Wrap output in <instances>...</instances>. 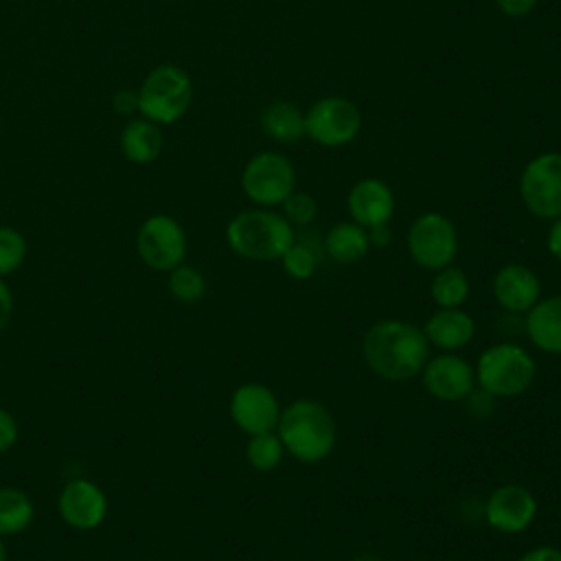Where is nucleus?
Wrapping results in <instances>:
<instances>
[{"label": "nucleus", "instance_id": "f257e3e1", "mask_svg": "<svg viewBox=\"0 0 561 561\" xmlns=\"http://www.w3.org/2000/svg\"><path fill=\"white\" fill-rule=\"evenodd\" d=\"M368 368L386 381H410L430 359V342L421 327L405 320H379L362 340Z\"/></svg>", "mask_w": 561, "mask_h": 561}, {"label": "nucleus", "instance_id": "f03ea898", "mask_svg": "<svg viewBox=\"0 0 561 561\" xmlns=\"http://www.w3.org/2000/svg\"><path fill=\"white\" fill-rule=\"evenodd\" d=\"M276 434L285 451L305 465L324 460L337 438L335 419L313 399H298L280 410Z\"/></svg>", "mask_w": 561, "mask_h": 561}, {"label": "nucleus", "instance_id": "7ed1b4c3", "mask_svg": "<svg viewBox=\"0 0 561 561\" xmlns=\"http://www.w3.org/2000/svg\"><path fill=\"white\" fill-rule=\"evenodd\" d=\"M294 239V226L280 213L265 208L243 210L226 226L230 250L248 261H280Z\"/></svg>", "mask_w": 561, "mask_h": 561}, {"label": "nucleus", "instance_id": "20e7f679", "mask_svg": "<svg viewBox=\"0 0 561 561\" xmlns=\"http://www.w3.org/2000/svg\"><path fill=\"white\" fill-rule=\"evenodd\" d=\"M535 359L513 342H500L484 348L476 364V383L495 399L524 394L535 381Z\"/></svg>", "mask_w": 561, "mask_h": 561}, {"label": "nucleus", "instance_id": "39448f33", "mask_svg": "<svg viewBox=\"0 0 561 561\" xmlns=\"http://www.w3.org/2000/svg\"><path fill=\"white\" fill-rule=\"evenodd\" d=\"M193 101V81L175 64L156 66L138 88V112L156 125L182 118Z\"/></svg>", "mask_w": 561, "mask_h": 561}, {"label": "nucleus", "instance_id": "423d86ee", "mask_svg": "<svg viewBox=\"0 0 561 561\" xmlns=\"http://www.w3.org/2000/svg\"><path fill=\"white\" fill-rule=\"evenodd\" d=\"M296 186L294 164L278 151H261L248 160L241 173L245 197L263 208L283 204Z\"/></svg>", "mask_w": 561, "mask_h": 561}, {"label": "nucleus", "instance_id": "0eeeda50", "mask_svg": "<svg viewBox=\"0 0 561 561\" xmlns=\"http://www.w3.org/2000/svg\"><path fill=\"white\" fill-rule=\"evenodd\" d=\"M186 250V232L171 215H151L136 232V254L153 272H171L184 263Z\"/></svg>", "mask_w": 561, "mask_h": 561}, {"label": "nucleus", "instance_id": "6e6552de", "mask_svg": "<svg viewBox=\"0 0 561 561\" xmlns=\"http://www.w3.org/2000/svg\"><path fill=\"white\" fill-rule=\"evenodd\" d=\"M408 252L419 267L430 272L451 265L458 254L456 226L440 213L419 215L408 230Z\"/></svg>", "mask_w": 561, "mask_h": 561}, {"label": "nucleus", "instance_id": "1a4fd4ad", "mask_svg": "<svg viewBox=\"0 0 561 561\" xmlns=\"http://www.w3.org/2000/svg\"><path fill=\"white\" fill-rule=\"evenodd\" d=\"M524 206L539 219L561 217V153L546 151L533 158L519 178Z\"/></svg>", "mask_w": 561, "mask_h": 561}, {"label": "nucleus", "instance_id": "9d476101", "mask_svg": "<svg viewBox=\"0 0 561 561\" xmlns=\"http://www.w3.org/2000/svg\"><path fill=\"white\" fill-rule=\"evenodd\" d=\"M362 127L357 105L344 96H327L316 101L305 114V134L322 147L348 145Z\"/></svg>", "mask_w": 561, "mask_h": 561}, {"label": "nucleus", "instance_id": "9b49d317", "mask_svg": "<svg viewBox=\"0 0 561 561\" xmlns=\"http://www.w3.org/2000/svg\"><path fill=\"white\" fill-rule=\"evenodd\" d=\"M110 511L105 491L88 478H70L57 495V513L61 522L75 530L99 528Z\"/></svg>", "mask_w": 561, "mask_h": 561}, {"label": "nucleus", "instance_id": "f8f14e48", "mask_svg": "<svg viewBox=\"0 0 561 561\" xmlns=\"http://www.w3.org/2000/svg\"><path fill=\"white\" fill-rule=\"evenodd\" d=\"M232 423L248 436L274 432L280 419V403L272 388L263 383H241L228 403Z\"/></svg>", "mask_w": 561, "mask_h": 561}, {"label": "nucleus", "instance_id": "ddd939ff", "mask_svg": "<svg viewBox=\"0 0 561 561\" xmlns=\"http://www.w3.org/2000/svg\"><path fill=\"white\" fill-rule=\"evenodd\" d=\"M423 388L438 401L456 403L478 386L476 368L456 353H440L430 357L421 370Z\"/></svg>", "mask_w": 561, "mask_h": 561}, {"label": "nucleus", "instance_id": "4468645a", "mask_svg": "<svg viewBox=\"0 0 561 561\" xmlns=\"http://www.w3.org/2000/svg\"><path fill=\"white\" fill-rule=\"evenodd\" d=\"M537 515L535 495L522 484H502L484 502V519L504 535L526 530Z\"/></svg>", "mask_w": 561, "mask_h": 561}, {"label": "nucleus", "instance_id": "2eb2a0df", "mask_svg": "<svg viewBox=\"0 0 561 561\" xmlns=\"http://www.w3.org/2000/svg\"><path fill=\"white\" fill-rule=\"evenodd\" d=\"M493 298L511 313H526L541 298L537 274L522 263L504 265L493 276Z\"/></svg>", "mask_w": 561, "mask_h": 561}, {"label": "nucleus", "instance_id": "dca6fc26", "mask_svg": "<svg viewBox=\"0 0 561 561\" xmlns=\"http://www.w3.org/2000/svg\"><path fill=\"white\" fill-rule=\"evenodd\" d=\"M346 208L351 221L368 230L373 226L390 221L394 213V193L386 182L377 178H364L348 191Z\"/></svg>", "mask_w": 561, "mask_h": 561}, {"label": "nucleus", "instance_id": "f3484780", "mask_svg": "<svg viewBox=\"0 0 561 561\" xmlns=\"http://www.w3.org/2000/svg\"><path fill=\"white\" fill-rule=\"evenodd\" d=\"M423 333H425L430 346H436L443 353H454V351L465 348L473 340L476 322L460 307H447V309L434 311L425 320Z\"/></svg>", "mask_w": 561, "mask_h": 561}, {"label": "nucleus", "instance_id": "a211bd4d", "mask_svg": "<svg viewBox=\"0 0 561 561\" xmlns=\"http://www.w3.org/2000/svg\"><path fill=\"white\" fill-rule=\"evenodd\" d=\"M524 331L539 351L561 355V294L539 298L526 311Z\"/></svg>", "mask_w": 561, "mask_h": 561}, {"label": "nucleus", "instance_id": "6ab92c4d", "mask_svg": "<svg viewBox=\"0 0 561 561\" xmlns=\"http://www.w3.org/2000/svg\"><path fill=\"white\" fill-rule=\"evenodd\" d=\"M121 151L134 164H149L162 151V131L160 127L145 118H131L121 131Z\"/></svg>", "mask_w": 561, "mask_h": 561}, {"label": "nucleus", "instance_id": "aec40b11", "mask_svg": "<svg viewBox=\"0 0 561 561\" xmlns=\"http://www.w3.org/2000/svg\"><path fill=\"white\" fill-rule=\"evenodd\" d=\"M368 248H370L368 230L355 221L335 224L333 228H329V232L322 239V250L327 252V256L342 265L357 263L359 259L366 256Z\"/></svg>", "mask_w": 561, "mask_h": 561}, {"label": "nucleus", "instance_id": "412c9836", "mask_svg": "<svg viewBox=\"0 0 561 561\" xmlns=\"http://www.w3.org/2000/svg\"><path fill=\"white\" fill-rule=\"evenodd\" d=\"M261 129L276 142H298L305 136V114L289 101H274L261 114Z\"/></svg>", "mask_w": 561, "mask_h": 561}, {"label": "nucleus", "instance_id": "4be33fe9", "mask_svg": "<svg viewBox=\"0 0 561 561\" xmlns=\"http://www.w3.org/2000/svg\"><path fill=\"white\" fill-rule=\"evenodd\" d=\"M35 519V504L18 486H0V537L24 533Z\"/></svg>", "mask_w": 561, "mask_h": 561}, {"label": "nucleus", "instance_id": "5701e85b", "mask_svg": "<svg viewBox=\"0 0 561 561\" xmlns=\"http://www.w3.org/2000/svg\"><path fill=\"white\" fill-rule=\"evenodd\" d=\"M430 294L440 309L460 307L469 298V278L460 267L447 265L438 270L436 276L432 278Z\"/></svg>", "mask_w": 561, "mask_h": 561}, {"label": "nucleus", "instance_id": "b1692460", "mask_svg": "<svg viewBox=\"0 0 561 561\" xmlns=\"http://www.w3.org/2000/svg\"><path fill=\"white\" fill-rule=\"evenodd\" d=\"M167 289L173 300L182 305H193L206 296V278L195 265L180 263L178 267L167 272Z\"/></svg>", "mask_w": 561, "mask_h": 561}, {"label": "nucleus", "instance_id": "393cba45", "mask_svg": "<svg viewBox=\"0 0 561 561\" xmlns=\"http://www.w3.org/2000/svg\"><path fill=\"white\" fill-rule=\"evenodd\" d=\"M283 456H285V447H283L278 434L263 432V434H254L248 438L245 458L252 469L272 471L280 465Z\"/></svg>", "mask_w": 561, "mask_h": 561}, {"label": "nucleus", "instance_id": "a878e982", "mask_svg": "<svg viewBox=\"0 0 561 561\" xmlns=\"http://www.w3.org/2000/svg\"><path fill=\"white\" fill-rule=\"evenodd\" d=\"M280 263H283V270L289 278L307 280V278L313 276V272L318 267V252H316L311 241H305V239L296 237L294 243L280 256Z\"/></svg>", "mask_w": 561, "mask_h": 561}, {"label": "nucleus", "instance_id": "bb28decb", "mask_svg": "<svg viewBox=\"0 0 561 561\" xmlns=\"http://www.w3.org/2000/svg\"><path fill=\"white\" fill-rule=\"evenodd\" d=\"M26 259V239L11 226H0V278L18 272Z\"/></svg>", "mask_w": 561, "mask_h": 561}, {"label": "nucleus", "instance_id": "cd10ccee", "mask_svg": "<svg viewBox=\"0 0 561 561\" xmlns=\"http://www.w3.org/2000/svg\"><path fill=\"white\" fill-rule=\"evenodd\" d=\"M280 206H283V217L291 226H309L318 215L316 199L307 193H296L294 191Z\"/></svg>", "mask_w": 561, "mask_h": 561}, {"label": "nucleus", "instance_id": "c85d7f7f", "mask_svg": "<svg viewBox=\"0 0 561 561\" xmlns=\"http://www.w3.org/2000/svg\"><path fill=\"white\" fill-rule=\"evenodd\" d=\"M495 405V397L489 394L486 390H482L480 386L473 388L467 397H465V408L473 419H486L493 412Z\"/></svg>", "mask_w": 561, "mask_h": 561}, {"label": "nucleus", "instance_id": "c756f323", "mask_svg": "<svg viewBox=\"0 0 561 561\" xmlns=\"http://www.w3.org/2000/svg\"><path fill=\"white\" fill-rule=\"evenodd\" d=\"M18 436H20L18 419L7 408H0V454H7L18 443Z\"/></svg>", "mask_w": 561, "mask_h": 561}, {"label": "nucleus", "instance_id": "7c9ffc66", "mask_svg": "<svg viewBox=\"0 0 561 561\" xmlns=\"http://www.w3.org/2000/svg\"><path fill=\"white\" fill-rule=\"evenodd\" d=\"M112 107L121 116H129L138 112V90H118L112 96Z\"/></svg>", "mask_w": 561, "mask_h": 561}, {"label": "nucleus", "instance_id": "2f4dec72", "mask_svg": "<svg viewBox=\"0 0 561 561\" xmlns=\"http://www.w3.org/2000/svg\"><path fill=\"white\" fill-rule=\"evenodd\" d=\"M13 307H15L13 291L9 289L7 280H4V278H0V331H2V329H7V324L11 322Z\"/></svg>", "mask_w": 561, "mask_h": 561}, {"label": "nucleus", "instance_id": "473e14b6", "mask_svg": "<svg viewBox=\"0 0 561 561\" xmlns=\"http://www.w3.org/2000/svg\"><path fill=\"white\" fill-rule=\"evenodd\" d=\"M495 2H497L500 11L506 13L508 18H524L537 4V0H495Z\"/></svg>", "mask_w": 561, "mask_h": 561}, {"label": "nucleus", "instance_id": "72a5a7b5", "mask_svg": "<svg viewBox=\"0 0 561 561\" xmlns=\"http://www.w3.org/2000/svg\"><path fill=\"white\" fill-rule=\"evenodd\" d=\"M517 561H561V550L554 546H537L526 550Z\"/></svg>", "mask_w": 561, "mask_h": 561}, {"label": "nucleus", "instance_id": "f704fd0d", "mask_svg": "<svg viewBox=\"0 0 561 561\" xmlns=\"http://www.w3.org/2000/svg\"><path fill=\"white\" fill-rule=\"evenodd\" d=\"M546 245H548V252L552 254V259H557L561 263V217H557L548 230V237H546Z\"/></svg>", "mask_w": 561, "mask_h": 561}, {"label": "nucleus", "instance_id": "c9c22d12", "mask_svg": "<svg viewBox=\"0 0 561 561\" xmlns=\"http://www.w3.org/2000/svg\"><path fill=\"white\" fill-rule=\"evenodd\" d=\"M390 226L388 224H379V226H373L368 228V241L370 245H377V248H386L390 243Z\"/></svg>", "mask_w": 561, "mask_h": 561}, {"label": "nucleus", "instance_id": "e433bc0d", "mask_svg": "<svg viewBox=\"0 0 561 561\" xmlns=\"http://www.w3.org/2000/svg\"><path fill=\"white\" fill-rule=\"evenodd\" d=\"M0 561H7V546H4V537H0Z\"/></svg>", "mask_w": 561, "mask_h": 561}]
</instances>
